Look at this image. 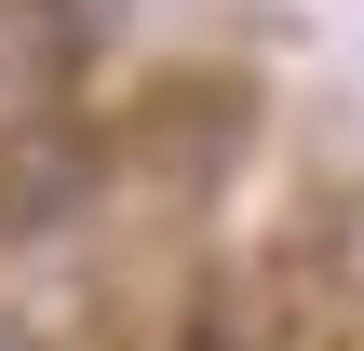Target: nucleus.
Here are the masks:
<instances>
[{
    "label": "nucleus",
    "mask_w": 364,
    "mask_h": 351,
    "mask_svg": "<svg viewBox=\"0 0 364 351\" xmlns=\"http://www.w3.org/2000/svg\"><path fill=\"white\" fill-rule=\"evenodd\" d=\"M0 351H27V325H0Z\"/></svg>",
    "instance_id": "nucleus-1"
}]
</instances>
